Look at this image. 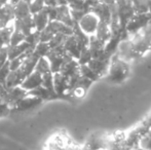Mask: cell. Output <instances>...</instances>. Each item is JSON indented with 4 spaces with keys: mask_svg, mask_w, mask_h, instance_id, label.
Instances as JSON below:
<instances>
[{
    "mask_svg": "<svg viewBox=\"0 0 151 150\" xmlns=\"http://www.w3.org/2000/svg\"><path fill=\"white\" fill-rule=\"evenodd\" d=\"M136 150H146V149H141V148H136Z\"/></svg>",
    "mask_w": 151,
    "mask_h": 150,
    "instance_id": "4fadbf2b",
    "label": "cell"
},
{
    "mask_svg": "<svg viewBox=\"0 0 151 150\" xmlns=\"http://www.w3.org/2000/svg\"><path fill=\"white\" fill-rule=\"evenodd\" d=\"M20 1H22V0H9V1H8V3H9L10 5L14 6V5H17V4H18Z\"/></svg>",
    "mask_w": 151,
    "mask_h": 150,
    "instance_id": "9c48e42d",
    "label": "cell"
},
{
    "mask_svg": "<svg viewBox=\"0 0 151 150\" xmlns=\"http://www.w3.org/2000/svg\"><path fill=\"white\" fill-rule=\"evenodd\" d=\"M151 24V12H144V14H134V16L129 19L125 26V32L127 36L136 34L137 32L147 28Z\"/></svg>",
    "mask_w": 151,
    "mask_h": 150,
    "instance_id": "277c9868",
    "label": "cell"
},
{
    "mask_svg": "<svg viewBox=\"0 0 151 150\" xmlns=\"http://www.w3.org/2000/svg\"><path fill=\"white\" fill-rule=\"evenodd\" d=\"M148 11L151 12V0H148Z\"/></svg>",
    "mask_w": 151,
    "mask_h": 150,
    "instance_id": "8fae6325",
    "label": "cell"
},
{
    "mask_svg": "<svg viewBox=\"0 0 151 150\" xmlns=\"http://www.w3.org/2000/svg\"><path fill=\"white\" fill-rule=\"evenodd\" d=\"M8 1H9V0H0V4L3 6V5H5V4H7Z\"/></svg>",
    "mask_w": 151,
    "mask_h": 150,
    "instance_id": "30bf717a",
    "label": "cell"
},
{
    "mask_svg": "<svg viewBox=\"0 0 151 150\" xmlns=\"http://www.w3.org/2000/svg\"><path fill=\"white\" fill-rule=\"evenodd\" d=\"M135 14L148 12V0H131Z\"/></svg>",
    "mask_w": 151,
    "mask_h": 150,
    "instance_id": "52a82bcc",
    "label": "cell"
},
{
    "mask_svg": "<svg viewBox=\"0 0 151 150\" xmlns=\"http://www.w3.org/2000/svg\"><path fill=\"white\" fill-rule=\"evenodd\" d=\"M129 73H131L129 63L114 54L110 59L107 73L105 75L106 80L111 83H121L129 78Z\"/></svg>",
    "mask_w": 151,
    "mask_h": 150,
    "instance_id": "7a4b0ae2",
    "label": "cell"
},
{
    "mask_svg": "<svg viewBox=\"0 0 151 150\" xmlns=\"http://www.w3.org/2000/svg\"><path fill=\"white\" fill-rule=\"evenodd\" d=\"M151 50V33L144 29L136 34L129 35L119 43L115 54L120 59L131 63L142 59Z\"/></svg>",
    "mask_w": 151,
    "mask_h": 150,
    "instance_id": "6da1fadb",
    "label": "cell"
},
{
    "mask_svg": "<svg viewBox=\"0 0 151 150\" xmlns=\"http://www.w3.org/2000/svg\"><path fill=\"white\" fill-rule=\"evenodd\" d=\"M137 148L151 150V130L148 131L146 134H144L143 136L140 138L139 142H138V145H137Z\"/></svg>",
    "mask_w": 151,
    "mask_h": 150,
    "instance_id": "ba28073f",
    "label": "cell"
},
{
    "mask_svg": "<svg viewBox=\"0 0 151 150\" xmlns=\"http://www.w3.org/2000/svg\"><path fill=\"white\" fill-rule=\"evenodd\" d=\"M76 24H77L78 28L86 35L93 36L97 31L98 25H99V18L93 11L88 10L81 17V19Z\"/></svg>",
    "mask_w": 151,
    "mask_h": 150,
    "instance_id": "5b68a950",
    "label": "cell"
},
{
    "mask_svg": "<svg viewBox=\"0 0 151 150\" xmlns=\"http://www.w3.org/2000/svg\"><path fill=\"white\" fill-rule=\"evenodd\" d=\"M83 146L76 144L66 133H55L47 140L44 150H82Z\"/></svg>",
    "mask_w": 151,
    "mask_h": 150,
    "instance_id": "3957f363",
    "label": "cell"
},
{
    "mask_svg": "<svg viewBox=\"0 0 151 150\" xmlns=\"http://www.w3.org/2000/svg\"><path fill=\"white\" fill-rule=\"evenodd\" d=\"M82 150H91V149H90V148H86V147H84V146H83V149H82Z\"/></svg>",
    "mask_w": 151,
    "mask_h": 150,
    "instance_id": "7c38bea8",
    "label": "cell"
},
{
    "mask_svg": "<svg viewBox=\"0 0 151 150\" xmlns=\"http://www.w3.org/2000/svg\"><path fill=\"white\" fill-rule=\"evenodd\" d=\"M42 83V76L39 73L33 71L32 73H30L21 83V88H23L26 92H30V90H34V88L40 86Z\"/></svg>",
    "mask_w": 151,
    "mask_h": 150,
    "instance_id": "8992f818",
    "label": "cell"
},
{
    "mask_svg": "<svg viewBox=\"0 0 151 150\" xmlns=\"http://www.w3.org/2000/svg\"><path fill=\"white\" fill-rule=\"evenodd\" d=\"M102 150H106V149H102Z\"/></svg>",
    "mask_w": 151,
    "mask_h": 150,
    "instance_id": "5bb4252c",
    "label": "cell"
}]
</instances>
